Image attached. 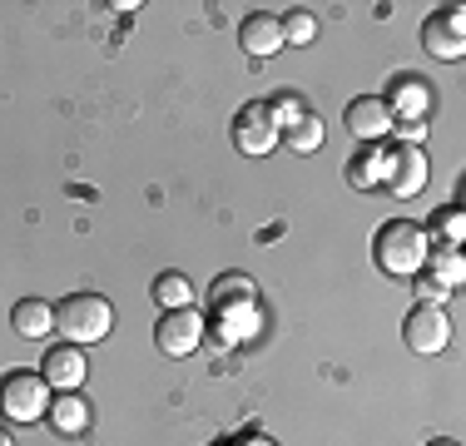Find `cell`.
Instances as JSON below:
<instances>
[{"mask_svg":"<svg viewBox=\"0 0 466 446\" xmlns=\"http://www.w3.org/2000/svg\"><path fill=\"white\" fill-rule=\"evenodd\" d=\"M427 248H431V238H427L421 223L392 218V223L377 228L372 258H377V268H382L387 278H412V273H421V263H427Z\"/></svg>","mask_w":466,"mask_h":446,"instance_id":"1","label":"cell"},{"mask_svg":"<svg viewBox=\"0 0 466 446\" xmlns=\"http://www.w3.org/2000/svg\"><path fill=\"white\" fill-rule=\"evenodd\" d=\"M109 328H115V308H109L99 293H70L60 308H55V332H65V342H75V348L105 342Z\"/></svg>","mask_w":466,"mask_h":446,"instance_id":"2","label":"cell"},{"mask_svg":"<svg viewBox=\"0 0 466 446\" xmlns=\"http://www.w3.org/2000/svg\"><path fill=\"white\" fill-rule=\"evenodd\" d=\"M0 411H5L10 421H20V427L40 421L50 411V382L40 372H30V367L5 372L0 377Z\"/></svg>","mask_w":466,"mask_h":446,"instance_id":"3","label":"cell"},{"mask_svg":"<svg viewBox=\"0 0 466 446\" xmlns=\"http://www.w3.org/2000/svg\"><path fill=\"white\" fill-rule=\"evenodd\" d=\"M283 139L279 119H273V109L263 105V99H253V105L238 109V119H233V144H238V154H253V159H263V154H273Z\"/></svg>","mask_w":466,"mask_h":446,"instance_id":"4","label":"cell"},{"mask_svg":"<svg viewBox=\"0 0 466 446\" xmlns=\"http://www.w3.org/2000/svg\"><path fill=\"white\" fill-rule=\"evenodd\" d=\"M466 10L461 5H447L441 15H431L427 25H421V50L431 55V60H461L466 55Z\"/></svg>","mask_w":466,"mask_h":446,"instance_id":"5","label":"cell"},{"mask_svg":"<svg viewBox=\"0 0 466 446\" xmlns=\"http://www.w3.org/2000/svg\"><path fill=\"white\" fill-rule=\"evenodd\" d=\"M402 338H407V348H412L417 357H437V352H447V342H451V322H447L441 308L417 303L412 312H407Z\"/></svg>","mask_w":466,"mask_h":446,"instance_id":"6","label":"cell"},{"mask_svg":"<svg viewBox=\"0 0 466 446\" xmlns=\"http://www.w3.org/2000/svg\"><path fill=\"white\" fill-rule=\"evenodd\" d=\"M204 328L208 322L198 318V308H179V312H164L159 318L154 342H159L164 357H188V352H198V342H204Z\"/></svg>","mask_w":466,"mask_h":446,"instance_id":"7","label":"cell"},{"mask_svg":"<svg viewBox=\"0 0 466 446\" xmlns=\"http://www.w3.org/2000/svg\"><path fill=\"white\" fill-rule=\"evenodd\" d=\"M387 188H392L397 198H412L427 188V154H421V144H397L392 154H387Z\"/></svg>","mask_w":466,"mask_h":446,"instance_id":"8","label":"cell"},{"mask_svg":"<svg viewBox=\"0 0 466 446\" xmlns=\"http://www.w3.org/2000/svg\"><path fill=\"white\" fill-rule=\"evenodd\" d=\"M348 129H352V139H362V144H382L387 134L397 129V119H392V109H387V99H377V95H362V99H352L348 105Z\"/></svg>","mask_w":466,"mask_h":446,"instance_id":"9","label":"cell"},{"mask_svg":"<svg viewBox=\"0 0 466 446\" xmlns=\"http://www.w3.org/2000/svg\"><path fill=\"white\" fill-rule=\"evenodd\" d=\"M40 377H46L50 387H60V392H80L85 377H90L85 348H75V342H60V348H50L46 362H40Z\"/></svg>","mask_w":466,"mask_h":446,"instance_id":"10","label":"cell"},{"mask_svg":"<svg viewBox=\"0 0 466 446\" xmlns=\"http://www.w3.org/2000/svg\"><path fill=\"white\" fill-rule=\"evenodd\" d=\"M238 45L253 55V60H268V55H279L283 50V20L279 15H268V10H253L248 20L238 25Z\"/></svg>","mask_w":466,"mask_h":446,"instance_id":"11","label":"cell"},{"mask_svg":"<svg viewBox=\"0 0 466 446\" xmlns=\"http://www.w3.org/2000/svg\"><path fill=\"white\" fill-rule=\"evenodd\" d=\"M10 328H15L25 342H40V338L55 332V308L46 303V298H20V303L10 308Z\"/></svg>","mask_w":466,"mask_h":446,"instance_id":"12","label":"cell"},{"mask_svg":"<svg viewBox=\"0 0 466 446\" xmlns=\"http://www.w3.org/2000/svg\"><path fill=\"white\" fill-rule=\"evenodd\" d=\"M50 427L60 431V437H80V431H90V401H85L80 392H60L50 397Z\"/></svg>","mask_w":466,"mask_h":446,"instance_id":"13","label":"cell"},{"mask_svg":"<svg viewBox=\"0 0 466 446\" xmlns=\"http://www.w3.org/2000/svg\"><path fill=\"white\" fill-rule=\"evenodd\" d=\"M382 178H387V149L382 144H362L348 159V184L352 188H382Z\"/></svg>","mask_w":466,"mask_h":446,"instance_id":"14","label":"cell"},{"mask_svg":"<svg viewBox=\"0 0 466 446\" xmlns=\"http://www.w3.org/2000/svg\"><path fill=\"white\" fill-rule=\"evenodd\" d=\"M387 109H397L392 119H421L431 109V89L427 80H417V75H407V80L392 85V99H387Z\"/></svg>","mask_w":466,"mask_h":446,"instance_id":"15","label":"cell"},{"mask_svg":"<svg viewBox=\"0 0 466 446\" xmlns=\"http://www.w3.org/2000/svg\"><path fill=\"white\" fill-rule=\"evenodd\" d=\"M421 268H431L427 278H437L447 293H457L461 288V278H466V258H461V248H447V243H437V248H427V263Z\"/></svg>","mask_w":466,"mask_h":446,"instance_id":"16","label":"cell"},{"mask_svg":"<svg viewBox=\"0 0 466 446\" xmlns=\"http://www.w3.org/2000/svg\"><path fill=\"white\" fill-rule=\"evenodd\" d=\"M198 288L188 283L184 273H159L154 278V303H159L164 312H179V308H194Z\"/></svg>","mask_w":466,"mask_h":446,"instance_id":"17","label":"cell"},{"mask_svg":"<svg viewBox=\"0 0 466 446\" xmlns=\"http://www.w3.org/2000/svg\"><path fill=\"white\" fill-rule=\"evenodd\" d=\"M283 144H288V149H298V154H313V149H323V119L303 115L298 125H288V129H283Z\"/></svg>","mask_w":466,"mask_h":446,"instance_id":"18","label":"cell"},{"mask_svg":"<svg viewBox=\"0 0 466 446\" xmlns=\"http://www.w3.org/2000/svg\"><path fill=\"white\" fill-rule=\"evenodd\" d=\"M318 35V25H313V15L308 10H293V15L283 20V40H293V45H308Z\"/></svg>","mask_w":466,"mask_h":446,"instance_id":"19","label":"cell"},{"mask_svg":"<svg viewBox=\"0 0 466 446\" xmlns=\"http://www.w3.org/2000/svg\"><path fill=\"white\" fill-rule=\"evenodd\" d=\"M268 109H273V119H279V129L298 125V119L308 115V109H303V99H298V95H279V105H268Z\"/></svg>","mask_w":466,"mask_h":446,"instance_id":"20","label":"cell"},{"mask_svg":"<svg viewBox=\"0 0 466 446\" xmlns=\"http://www.w3.org/2000/svg\"><path fill=\"white\" fill-rule=\"evenodd\" d=\"M431 228H441L447 248H461V208H447L441 218H431Z\"/></svg>","mask_w":466,"mask_h":446,"instance_id":"21","label":"cell"},{"mask_svg":"<svg viewBox=\"0 0 466 446\" xmlns=\"http://www.w3.org/2000/svg\"><path fill=\"white\" fill-rule=\"evenodd\" d=\"M417 298H421V303H427V308H441V303H447V288H441L437 283V278H421V283H417Z\"/></svg>","mask_w":466,"mask_h":446,"instance_id":"22","label":"cell"},{"mask_svg":"<svg viewBox=\"0 0 466 446\" xmlns=\"http://www.w3.org/2000/svg\"><path fill=\"white\" fill-rule=\"evenodd\" d=\"M397 134H402L407 144H421V134H427V125H421V119H402V129H397Z\"/></svg>","mask_w":466,"mask_h":446,"instance_id":"23","label":"cell"},{"mask_svg":"<svg viewBox=\"0 0 466 446\" xmlns=\"http://www.w3.org/2000/svg\"><path fill=\"white\" fill-rule=\"evenodd\" d=\"M233 446H273L268 437H243V441H233Z\"/></svg>","mask_w":466,"mask_h":446,"instance_id":"24","label":"cell"},{"mask_svg":"<svg viewBox=\"0 0 466 446\" xmlns=\"http://www.w3.org/2000/svg\"><path fill=\"white\" fill-rule=\"evenodd\" d=\"M427 446H461V441H447V437H437V441H427Z\"/></svg>","mask_w":466,"mask_h":446,"instance_id":"25","label":"cell"},{"mask_svg":"<svg viewBox=\"0 0 466 446\" xmlns=\"http://www.w3.org/2000/svg\"><path fill=\"white\" fill-rule=\"evenodd\" d=\"M0 446H15V437H10V431H0Z\"/></svg>","mask_w":466,"mask_h":446,"instance_id":"26","label":"cell"}]
</instances>
